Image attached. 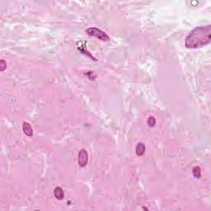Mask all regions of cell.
<instances>
[{
	"label": "cell",
	"mask_w": 211,
	"mask_h": 211,
	"mask_svg": "<svg viewBox=\"0 0 211 211\" xmlns=\"http://www.w3.org/2000/svg\"><path fill=\"white\" fill-rule=\"evenodd\" d=\"M211 40V26H197L189 33L186 40L185 46L188 49H197L207 46Z\"/></svg>",
	"instance_id": "obj_1"
},
{
	"label": "cell",
	"mask_w": 211,
	"mask_h": 211,
	"mask_svg": "<svg viewBox=\"0 0 211 211\" xmlns=\"http://www.w3.org/2000/svg\"><path fill=\"white\" fill-rule=\"evenodd\" d=\"M87 34L90 36H95L99 40L102 41H109L110 40V36L101 29L97 28V27H88L86 30Z\"/></svg>",
	"instance_id": "obj_2"
},
{
	"label": "cell",
	"mask_w": 211,
	"mask_h": 211,
	"mask_svg": "<svg viewBox=\"0 0 211 211\" xmlns=\"http://www.w3.org/2000/svg\"><path fill=\"white\" fill-rule=\"evenodd\" d=\"M78 162H79V165L81 168H84L87 166L88 162V153L86 149H81L79 153V156H78Z\"/></svg>",
	"instance_id": "obj_3"
},
{
	"label": "cell",
	"mask_w": 211,
	"mask_h": 211,
	"mask_svg": "<svg viewBox=\"0 0 211 211\" xmlns=\"http://www.w3.org/2000/svg\"><path fill=\"white\" fill-rule=\"evenodd\" d=\"M22 130L24 132V134L26 136L31 137L33 135V129L31 128V125H30L28 122H24L22 124Z\"/></svg>",
	"instance_id": "obj_4"
},
{
	"label": "cell",
	"mask_w": 211,
	"mask_h": 211,
	"mask_svg": "<svg viewBox=\"0 0 211 211\" xmlns=\"http://www.w3.org/2000/svg\"><path fill=\"white\" fill-rule=\"evenodd\" d=\"M54 195L58 201H61L64 197V192L63 191V189L59 186L55 188L54 190Z\"/></svg>",
	"instance_id": "obj_5"
},
{
	"label": "cell",
	"mask_w": 211,
	"mask_h": 211,
	"mask_svg": "<svg viewBox=\"0 0 211 211\" xmlns=\"http://www.w3.org/2000/svg\"><path fill=\"white\" fill-rule=\"evenodd\" d=\"M145 145L143 143H138V144L136 145V148H135V152H136V154L138 156H143L144 154L145 153Z\"/></svg>",
	"instance_id": "obj_6"
},
{
	"label": "cell",
	"mask_w": 211,
	"mask_h": 211,
	"mask_svg": "<svg viewBox=\"0 0 211 211\" xmlns=\"http://www.w3.org/2000/svg\"><path fill=\"white\" fill-rule=\"evenodd\" d=\"M78 49H79L80 52L82 53L83 55H87L89 56L91 59H93L94 61H97V59H96L95 58H94V57H93V56H92V55H91V54H90V53H89L88 51L85 49V46H82L81 44H79V46H78Z\"/></svg>",
	"instance_id": "obj_7"
},
{
	"label": "cell",
	"mask_w": 211,
	"mask_h": 211,
	"mask_svg": "<svg viewBox=\"0 0 211 211\" xmlns=\"http://www.w3.org/2000/svg\"><path fill=\"white\" fill-rule=\"evenodd\" d=\"M192 174H193V176H194L195 177L197 178V179L201 178V168H200L199 166H195V167H194L193 169H192Z\"/></svg>",
	"instance_id": "obj_8"
},
{
	"label": "cell",
	"mask_w": 211,
	"mask_h": 211,
	"mask_svg": "<svg viewBox=\"0 0 211 211\" xmlns=\"http://www.w3.org/2000/svg\"><path fill=\"white\" fill-rule=\"evenodd\" d=\"M147 123H148V125L149 127H153L156 124V119L153 116H150V117H148Z\"/></svg>",
	"instance_id": "obj_9"
},
{
	"label": "cell",
	"mask_w": 211,
	"mask_h": 211,
	"mask_svg": "<svg viewBox=\"0 0 211 211\" xmlns=\"http://www.w3.org/2000/svg\"><path fill=\"white\" fill-rule=\"evenodd\" d=\"M6 68H7V63L5 62L3 59H2V60L0 61V71H1V72H3V71L5 70Z\"/></svg>",
	"instance_id": "obj_10"
}]
</instances>
